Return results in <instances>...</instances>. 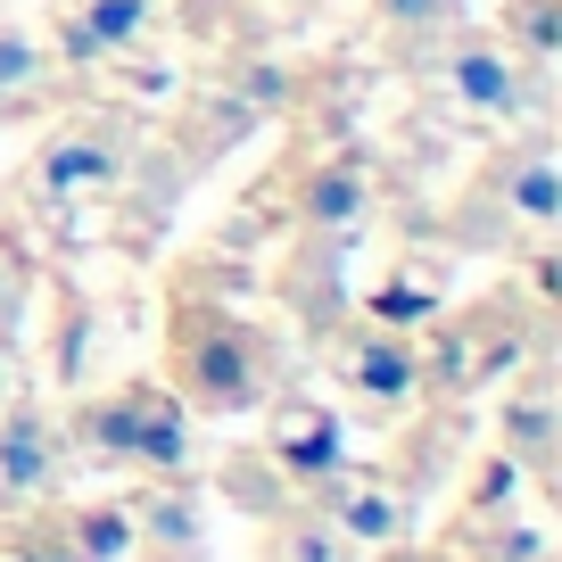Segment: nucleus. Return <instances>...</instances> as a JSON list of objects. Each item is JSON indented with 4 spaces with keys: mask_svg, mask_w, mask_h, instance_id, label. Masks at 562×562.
<instances>
[{
    "mask_svg": "<svg viewBox=\"0 0 562 562\" xmlns=\"http://www.w3.org/2000/svg\"><path fill=\"white\" fill-rule=\"evenodd\" d=\"M480 199H488L496 215H505L513 232H529V240H554L562 224V158H554V140L529 133L521 149H505V158H488V175H480Z\"/></svg>",
    "mask_w": 562,
    "mask_h": 562,
    "instance_id": "nucleus-6",
    "label": "nucleus"
},
{
    "mask_svg": "<svg viewBox=\"0 0 562 562\" xmlns=\"http://www.w3.org/2000/svg\"><path fill=\"white\" fill-rule=\"evenodd\" d=\"M124 175H133V116H124V108H83V116H67L34 149L25 199H34L42 215H75V207H91V199H108Z\"/></svg>",
    "mask_w": 562,
    "mask_h": 562,
    "instance_id": "nucleus-3",
    "label": "nucleus"
},
{
    "mask_svg": "<svg viewBox=\"0 0 562 562\" xmlns=\"http://www.w3.org/2000/svg\"><path fill=\"white\" fill-rule=\"evenodd\" d=\"M175 397L199 414H257L273 397V339L232 306L175 315Z\"/></svg>",
    "mask_w": 562,
    "mask_h": 562,
    "instance_id": "nucleus-1",
    "label": "nucleus"
},
{
    "mask_svg": "<svg viewBox=\"0 0 562 562\" xmlns=\"http://www.w3.org/2000/svg\"><path fill=\"white\" fill-rule=\"evenodd\" d=\"M372 207H381V191H372V166H364V158H331V166H315V175L299 182V199H290L299 232H315L323 257H339V248H348L356 232L372 224Z\"/></svg>",
    "mask_w": 562,
    "mask_h": 562,
    "instance_id": "nucleus-9",
    "label": "nucleus"
},
{
    "mask_svg": "<svg viewBox=\"0 0 562 562\" xmlns=\"http://www.w3.org/2000/svg\"><path fill=\"white\" fill-rule=\"evenodd\" d=\"M372 18H381L397 42L430 50V42H447V34L463 25V0H372Z\"/></svg>",
    "mask_w": 562,
    "mask_h": 562,
    "instance_id": "nucleus-17",
    "label": "nucleus"
},
{
    "mask_svg": "<svg viewBox=\"0 0 562 562\" xmlns=\"http://www.w3.org/2000/svg\"><path fill=\"white\" fill-rule=\"evenodd\" d=\"M67 456H91V463H140V472L182 480V472H191V414H182V397H175V389H158V381L108 389V397L75 405V422H67Z\"/></svg>",
    "mask_w": 562,
    "mask_h": 562,
    "instance_id": "nucleus-2",
    "label": "nucleus"
},
{
    "mask_svg": "<svg viewBox=\"0 0 562 562\" xmlns=\"http://www.w3.org/2000/svg\"><path fill=\"white\" fill-rule=\"evenodd\" d=\"M0 562H75L67 546H58V529H50V513L34 505V521H18L9 538H0Z\"/></svg>",
    "mask_w": 562,
    "mask_h": 562,
    "instance_id": "nucleus-19",
    "label": "nucleus"
},
{
    "mask_svg": "<svg viewBox=\"0 0 562 562\" xmlns=\"http://www.w3.org/2000/svg\"><path fill=\"white\" fill-rule=\"evenodd\" d=\"M0 397H9V348H0Z\"/></svg>",
    "mask_w": 562,
    "mask_h": 562,
    "instance_id": "nucleus-21",
    "label": "nucleus"
},
{
    "mask_svg": "<svg viewBox=\"0 0 562 562\" xmlns=\"http://www.w3.org/2000/svg\"><path fill=\"white\" fill-rule=\"evenodd\" d=\"M273 562H348V546H339V529L323 513H299V521H281Z\"/></svg>",
    "mask_w": 562,
    "mask_h": 562,
    "instance_id": "nucleus-18",
    "label": "nucleus"
},
{
    "mask_svg": "<svg viewBox=\"0 0 562 562\" xmlns=\"http://www.w3.org/2000/svg\"><path fill=\"white\" fill-rule=\"evenodd\" d=\"M496 42H505L513 58H529V67H546V58L562 50V0H505Z\"/></svg>",
    "mask_w": 562,
    "mask_h": 562,
    "instance_id": "nucleus-16",
    "label": "nucleus"
},
{
    "mask_svg": "<svg viewBox=\"0 0 562 562\" xmlns=\"http://www.w3.org/2000/svg\"><path fill=\"white\" fill-rule=\"evenodd\" d=\"M439 83H447V100H456L463 124H513V116L538 108L521 58H513L496 34H463V25L439 42Z\"/></svg>",
    "mask_w": 562,
    "mask_h": 562,
    "instance_id": "nucleus-4",
    "label": "nucleus"
},
{
    "mask_svg": "<svg viewBox=\"0 0 562 562\" xmlns=\"http://www.w3.org/2000/svg\"><path fill=\"white\" fill-rule=\"evenodd\" d=\"M496 430H505V456L521 463L538 488H554V381H546V372H529V381L505 397Z\"/></svg>",
    "mask_w": 562,
    "mask_h": 562,
    "instance_id": "nucleus-13",
    "label": "nucleus"
},
{
    "mask_svg": "<svg viewBox=\"0 0 562 562\" xmlns=\"http://www.w3.org/2000/svg\"><path fill=\"white\" fill-rule=\"evenodd\" d=\"M42 91H50V50L34 34H18V25H0V124L18 108H34Z\"/></svg>",
    "mask_w": 562,
    "mask_h": 562,
    "instance_id": "nucleus-15",
    "label": "nucleus"
},
{
    "mask_svg": "<svg viewBox=\"0 0 562 562\" xmlns=\"http://www.w3.org/2000/svg\"><path fill=\"white\" fill-rule=\"evenodd\" d=\"M265 456H273V472L290 480V488H323V480L348 463V439H339V422L323 414V405H281L273 414V439H265Z\"/></svg>",
    "mask_w": 562,
    "mask_h": 562,
    "instance_id": "nucleus-12",
    "label": "nucleus"
},
{
    "mask_svg": "<svg viewBox=\"0 0 562 562\" xmlns=\"http://www.w3.org/2000/svg\"><path fill=\"white\" fill-rule=\"evenodd\" d=\"M58 529V546H67L75 562H124L140 546L133 529V505H42Z\"/></svg>",
    "mask_w": 562,
    "mask_h": 562,
    "instance_id": "nucleus-14",
    "label": "nucleus"
},
{
    "mask_svg": "<svg viewBox=\"0 0 562 562\" xmlns=\"http://www.w3.org/2000/svg\"><path fill=\"white\" fill-rule=\"evenodd\" d=\"M331 364H339V381H348V397L364 414H397V405L422 397V348L405 331H389V323H356L331 348Z\"/></svg>",
    "mask_w": 562,
    "mask_h": 562,
    "instance_id": "nucleus-7",
    "label": "nucleus"
},
{
    "mask_svg": "<svg viewBox=\"0 0 562 562\" xmlns=\"http://www.w3.org/2000/svg\"><path fill=\"white\" fill-rule=\"evenodd\" d=\"M521 356H529V323L513 315V306H472V315H456L439 339H430V364H422V381H447V389L463 397V389L505 381Z\"/></svg>",
    "mask_w": 562,
    "mask_h": 562,
    "instance_id": "nucleus-5",
    "label": "nucleus"
},
{
    "mask_svg": "<svg viewBox=\"0 0 562 562\" xmlns=\"http://www.w3.org/2000/svg\"><path fill=\"white\" fill-rule=\"evenodd\" d=\"M315 513L339 529V546H372V554H381V546L405 538V496L389 488L381 472H356V463H339V472L323 480V505Z\"/></svg>",
    "mask_w": 562,
    "mask_h": 562,
    "instance_id": "nucleus-11",
    "label": "nucleus"
},
{
    "mask_svg": "<svg viewBox=\"0 0 562 562\" xmlns=\"http://www.w3.org/2000/svg\"><path fill=\"white\" fill-rule=\"evenodd\" d=\"M149 25H158V0H58V58L67 67L133 58Z\"/></svg>",
    "mask_w": 562,
    "mask_h": 562,
    "instance_id": "nucleus-10",
    "label": "nucleus"
},
{
    "mask_svg": "<svg viewBox=\"0 0 562 562\" xmlns=\"http://www.w3.org/2000/svg\"><path fill=\"white\" fill-rule=\"evenodd\" d=\"M372 562H456V554H422V546H381Z\"/></svg>",
    "mask_w": 562,
    "mask_h": 562,
    "instance_id": "nucleus-20",
    "label": "nucleus"
},
{
    "mask_svg": "<svg viewBox=\"0 0 562 562\" xmlns=\"http://www.w3.org/2000/svg\"><path fill=\"white\" fill-rule=\"evenodd\" d=\"M273 9H315V0H273Z\"/></svg>",
    "mask_w": 562,
    "mask_h": 562,
    "instance_id": "nucleus-22",
    "label": "nucleus"
},
{
    "mask_svg": "<svg viewBox=\"0 0 562 562\" xmlns=\"http://www.w3.org/2000/svg\"><path fill=\"white\" fill-rule=\"evenodd\" d=\"M58 480H67V430L42 405H9L0 414V505L34 513L58 496Z\"/></svg>",
    "mask_w": 562,
    "mask_h": 562,
    "instance_id": "nucleus-8",
    "label": "nucleus"
}]
</instances>
